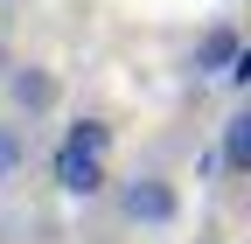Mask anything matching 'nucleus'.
<instances>
[{
    "label": "nucleus",
    "instance_id": "f257e3e1",
    "mask_svg": "<svg viewBox=\"0 0 251 244\" xmlns=\"http://www.w3.org/2000/svg\"><path fill=\"white\" fill-rule=\"evenodd\" d=\"M119 209H126V223L168 230L181 217V195H175V181H161V174H133V181H119Z\"/></svg>",
    "mask_w": 251,
    "mask_h": 244
},
{
    "label": "nucleus",
    "instance_id": "f03ea898",
    "mask_svg": "<svg viewBox=\"0 0 251 244\" xmlns=\"http://www.w3.org/2000/svg\"><path fill=\"white\" fill-rule=\"evenodd\" d=\"M237 49H244V35H237V28H230V21H209L202 35H196V56H188V70H196V77H224Z\"/></svg>",
    "mask_w": 251,
    "mask_h": 244
},
{
    "label": "nucleus",
    "instance_id": "7ed1b4c3",
    "mask_svg": "<svg viewBox=\"0 0 251 244\" xmlns=\"http://www.w3.org/2000/svg\"><path fill=\"white\" fill-rule=\"evenodd\" d=\"M7 98H14V112H28V119H42V112H56V77L42 70V63H21L14 77H7Z\"/></svg>",
    "mask_w": 251,
    "mask_h": 244
},
{
    "label": "nucleus",
    "instance_id": "20e7f679",
    "mask_svg": "<svg viewBox=\"0 0 251 244\" xmlns=\"http://www.w3.org/2000/svg\"><path fill=\"white\" fill-rule=\"evenodd\" d=\"M216 168L224 174H251V105H237L224 119V140H216Z\"/></svg>",
    "mask_w": 251,
    "mask_h": 244
},
{
    "label": "nucleus",
    "instance_id": "39448f33",
    "mask_svg": "<svg viewBox=\"0 0 251 244\" xmlns=\"http://www.w3.org/2000/svg\"><path fill=\"white\" fill-rule=\"evenodd\" d=\"M56 181H63V195H98L105 189V161H91V154H70V146H56Z\"/></svg>",
    "mask_w": 251,
    "mask_h": 244
},
{
    "label": "nucleus",
    "instance_id": "423d86ee",
    "mask_svg": "<svg viewBox=\"0 0 251 244\" xmlns=\"http://www.w3.org/2000/svg\"><path fill=\"white\" fill-rule=\"evenodd\" d=\"M63 146H70V154H91V161H105V154H112V126H105V119H70Z\"/></svg>",
    "mask_w": 251,
    "mask_h": 244
},
{
    "label": "nucleus",
    "instance_id": "0eeeda50",
    "mask_svg": "<svg viewBox=\"0 0 251 244\" xmlns=\"http://www.w3.org/2000/svg\"><path fill=\"white\" fill-rule=\"evenodd\" d=\"M28 161V126H14V119H0V181H7L14 168Z\"/></svg>",
    "mask_w": 251,
    "mask_h": 244
}]
</instances>
